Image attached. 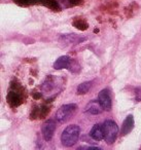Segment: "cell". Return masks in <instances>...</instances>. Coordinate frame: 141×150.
<instances>
[{"mask_svg": "<svg viewBox=\"0 0 141 150\" xmlns=\"http://www.w3.org/2000/svg\"><path fill=\"white\" fill-rule=\"evenodd\" d=\"M92 86H93V82L92 81H85L80 83L77 86V94L78 95H85L91 90Z\"/></svg>", "mask_w": 141, "mask_h": 150, "instance_id": "obj_12", "label": "cell"}, {"mask_svg": "<svg viewBox=\"0 0 141 150\" xmlns=\"http://www.w3.org/2000/svg\"><path fill=\"white\" fill-rule=\"evenodd\" d=\"M71 64V60L68 56H62L56 60V62L54 63V68L56 70H61V69H64L69 67Z\"/></svg>", "mask_w": 141, "mask_h": 150, "instance_id": "obj_9", "label": "cell"}, {"mask_svg": "<svg viewBox=\"0 0 141 150\" xmlns=\"http://www.w3.org/2000/svg\"><path fill=\"white\" fill-rule=\"evenodd\" d=\"M32 96H33L34 99H40V98H41V94H40V93H37V92L33 93V95H32Z\"/></svg>", "mask_w": 141, "mask_h": 150, "instance_id": "obj_16", "label": "cell"}, {"mask_svg": "<svg viewBox=\"0 0 141 150\" xmlns=\"http://www.w3.org/2000/svg\"><path fill=\"white\" fill-rule=\"evenodd\" d=\"M54 88H55V79H54V77H53V75H50V76L46 77V81H44L43 84H42L41 90L43 91V92L48 93V92H51Z\"/></svg>", "mask_w": 141, "mask_h": 150, "instance_id": "obj_11", "label": "cell"}, {"mask_svg": "<svg viewBox=\"0 0 141 150\" xmlns=\"http://www.w3.org/2000/svg\"><path fill=\"white\" fill-rule=\"evenodd\" d=\"M135 98L137 102H141V88H137L135 90Z\"/></svg>", "mask_w": 141, "mask_h": 150, "instance_id": "obj_15", "label": "cell"}, {"mask_svg": "<svg viewBox=\"0 0 141 150\" xmlns=\"http://www.w3.org/2000/svg\"><path fill=\"white\" fill-rule=\"evenodd\" d=\"M79 0H70L71 4H77V2H78Z\"/></svg>", "mask_w": 141, "mask_h": 150, "instance_id": "obj_17", "label": "cell"}, {"mask_svg": "<svg viewBox=\"0 0 141 150\" xmlns=\"http://www.w3.org/2000/svg\"><path fill=\"white\" fill-rule=\"evenodd\" d=\"M56 131V122L53 119H48L42 125L41 127V133L43 136V139L46 141H51L54 136V133Z\"/></svg>", "mask_w": 141, "mask_h": 150, "instance_id": "obj_4", "label": "cell"}, {"mask_svg": "<svg viewBox=\"0 0 141 150\" xmlns=\"http://www.w3.org/2000/svg\"><path fill=\"white\" fill-rule=\"evenodd\" d=\"M133 127H134V118H133V115H128L122 125L120 133H122V136H126L127 134H129L132 131Z\"/></svg>", "mask_w": 141, "mask_h": 150, "instance_id": "obj_8", "label": "cell"}, {"mask_svg": "<svg viewBox=\"0 0 141 150\" xmlns=\"http://www.w3.org/2000/svg\"><path fill=\"white\" fill-rule=\"evenodd\" d=\"M90 136L95 141H101L102 139H104V125L97 123L94 125L90 132Z\"/></svg>", "mask_w": 141, "mask_h": 150, "instance_id": "obj_6", "label": "cell"}, {"mask_svg": "<svg viewBox=\"0 0 141 150\" xmlns=\"http://www.w3.org/2000/svg\"><path fill=\"white\" fill-rule=\"evenodd\" d=\"M80 135V127L76 125H68L61 135V142L65 147H71L77 142Z\"/></svg>", "mask_w": 141, "mask_h": 150, "instance_id": "obj_1", "label": "cell"}, {"mask_svg": "<svg viewBox=\"0 0 141 150\" xmlns=\"http://www.w3.org/2000/svg\"><path fill=\"white\" fill-rule=\"evenodd\" d=\"M73 26H74L76 29L80 30V31H85V30L88 29V27H89V25H88V23L85 21V20L83 19H76L73 21Z\"/></svg>", "mask_w": 141, "mask_h": 150, "instance_id": "obj_13", "label": "cell"}, {"mask_svg": "<svg viewBox=\"0 0 141 150\" xmlns=\"http://www.w3.org/2000/svg\"><path fill=\"white\" fill-rule=\"evenodd\" d=\"M118 134V127L115 121L107 119L104 122V139L108 145H111L115 142Z\"/></svg>", "mask_w": 141, "mask_h": 150, "instance_id": "obj_2", "label": "cell"}, {"mask_svg": "<svg viewBox=\"0 0 141 150\" xmlns=\"http://www.w3.org/2000/svg\"><path fill=\"white\" fill-rule=\"evenodd\" d=\"M6 100H7V102L9 103L11 106L17 107L22 103V97L17 91H11V92L7 94Z\"/></svg>", "mask_w": 141, "mask_h": 150, "instance_id": "obj_7", "label": "cell"}, {"mask_svg": "<svg viewBox=\"0 0 141 150\" xmlns=\"http://www.w3.org/2000/svg\"><path fill=\"white\" fill-rule=\"evenodd\" d=\"M77 109V106L75 104H66L63 105L59 108V110L56 113V119L58 122L65 123L72 117V115L75 113Z\"/></svg>", "mask_w": 141, "mask_h": 150, "instance_id": "obj_3", "label": "cell"}, {"mask_svg": "<svg viewBox=\"0 0 141 150\" xmlns=\"http://www.w3.org/2000/svg\"><path fill=\"white\" fill-rule=\"evenodd\" d=\"M48 112H50V108H48V107H46V106H42L41 108H40V110H39V116L40 117H44Z\"/></svg>", "mask_w": 141, "mask_h": 150, "instance_id": "obj_14", "label": "cell"}, {"mask_svg": "<svg viewBox=\"0 0 141 150\" xmlns=\"http://www.w3.org/2000/svg\"><path fill=\"white\" fill-rule=\"evenodd\" d=\"M98 101H99L100 105L102 108L106 111H109L111 109V98H110L109 92L107 90H102L98 95Z\"/></svg>", "mask_w": 141, "mask_h": 150, "instance_id": "obj_5", "label": "cell"}, {"mask_svg": "<svg viewBox=\"0 0 141 150\" xmlns=\"http://www.w3.org/2000/svg\"><path fill=\"white\" fill-rule=\"evenodd\" d=\"M102 110H103V108H102V106L100 105L99 101H98V102L97 101H91V102L87 105V107H85V111L94 115L100 114V113L102 112Z\"/></svg>", "mask_w": 141, "mask_h": 150, "instance_id": "obj_10", "label": "cell"}]
</instances>
